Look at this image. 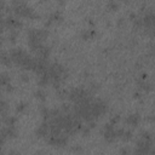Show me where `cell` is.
Masks as SVG:
<instances>
[{
  "label": "cell",
  "mask_w": 155,
  "mask_h": 155,
  "mask_svg": "<svg viewBox=\"0 0 155 155\" xmlns=\"http://www.w3.org/2000/svg\"><path fill=\"white\" fill-rule=\"evenodd\" d=\"M11 7H12V12L17 16V17H22V18H29V19H36L40 17L39 13L35 12V10L30 6H28L25 2L23 1H12L11 2Z\"/></svg>",
  "instance_id": "1"
},
{
  "label": "cell",
  "mask_w": 155,
  "mask_h": 155,
  "mask_svg": "<svg viewBox=\"0 0 155 155\" xmlns=\"http://www.w3.org/2000/svg\"><path fill=\"white\" fill-rule=\"evenodd\" d=\"M107 110H108V107H107L105 102H103L99 98L92 101V103H91V113H92V116H93L94 120L101 117L102 115H104L107 113Z\"/></svg>",
  "instance_id": "2"
},
{
  "label": "cell",
  "mask_w": 155,
  "mask_h": 155,
  "mask_svg": "<svg viewBox=\"0 0 155 155\" xmlns=\"http://www.w3.org/2000/svg\"><path fill=\"white\" fill-rule=\"evenodd\" d=\"M10 57H11V61H12V63H15L16 65H21V63H22V61H23V58L25 57V54L28 53V52H25L24 50H22V48H12L10 52Z\"/></svg>",
  "instance_id": "3"
},
{
  "label": "cell",
  "mask_w": 155,
  "mask_h": 155,
  "mask_svg": "<svg viewBox=\"0 0 155 155\" xmlns=\"http://www.w3.org/2000/svg\"><path fill=\"white\" fill-rule=\"evenodd\" d=\"M103 137L108 143H113L116 139L115 134V127L111 124H105L103 127Z\"/></svg>",
  "instance_id": "4"
},
{
  "label": "cell",
  "mask_w": 155,
  "mask_h": 155,
  "mask_svg": "<svg viewBox=\"0 0 155 155\" xmlns=\"http://www.w3.org/2000/svg\"><path fill=\"white\" fill-rule=\"evenodd\" d=\"M63 19V16H62V12L61 11H54V12H51L46 21H45V27H50L53 22H61Z\"/></svg>",
  "instance_id": "5"
},
{
  "label": "cell",
  "mask_w": 155,
  "mask_h": 155,
  "mask_svg": "<svg viewBox=\"0 0 155 155\" xmlns=\"http://www.w3.org/2000/svg\"><path fill=\"white\" fill-rule=\"evenodd\" d=\"M48 121H42L40 126L36 127L35 130V134L38 138H45L48 134Z\"/></svg>",
  "instance_id": "6"
},
{
  "label": "cell",
  "mask_w": 155,
  "mask_h": 155,
  "mask_svg": "<svg viewBox=\"0 0 155 155\" xmlns=\"http://www.w3.org/2000/svg\"><path fill=\"white\" fill-rule=\"evenodd\" d=\"M125 122L131 127H137L140 122V115L138 113H132L125 119Z\"/></svg>",
  "instance_id": "7"
},
{
  "label": "cell",
  "mask_w": 155,
  "mask_h": 155,
  "mask_svg": "<svg viewBox=\"0 0 155 155\" xmlns=\"http://www.w3.org/2000/svg\"><path fill=\"white\" fill-rule=\"evenodd\" d=\"M137 85L139 87V91L140 92H145V93H149L151 90H153V85L151 82L149 81H143V80H137Z\"/></svg>",
  "instance_id": "8"
},
{
  "label": "cell",
  "mask_w": 155,
  "mask_h": 155,
  "mask_svg": "<svg viewBox=\"0 0 155 155\" xmlns=\"http://www.w3.org/2000/svg\"><path fill=\"white\" fill-rule=\"evenodd\" d=\"M0 63L5 67H8V68L12 65V61H11V57H10L8 52H6V51L0 52Z\"/></svg>",
  "instance_id": "9"
},
{
  "label": "cell",
  "mask_w": 155,
  "mask_h": 155,
  "mask_svg": "<svg viewBox=\"0 0 155 155\" xmlns=\"http://www.w3.org/2000/svg\"><path fill=\"white\" fill-rule=\"evenodd\" d=\"M36 82H38L39 87H45V86H47L51 82V80H50V76L47 75V73H45V74L38 76V81Z\"/></svg>",
  "instance_id": "10"
},
{
  "label": "cell",
  "mask_w": 155,
  "mask_h": 155,
  "mask_svg": "<svg viewBox=\"0 0 155 155\" xmlns=\"http://www.w3.org/2000/svg\"><path fill=\"white\" fill-rule=\"evenodd\" d=\"M5 132H6V136L7 138L12 139V138H16L18 136V131L15 126H6L5 127Z\"/></svg>",
  "instance_id": "11"
},
{
  "label": "cell",
  "mask_w": 155,
  "mask_h": 155,
  "mask_svg": "<svg viewBox=\"0 0 155 155\" xmlns=\"http://www.w3.org/2000/svg\"><path fill=\"white\" fill-rule=\"evenodd\" d=\"M2 122L6 125V126H15L17 124V117L16 116H12V115H5L2 117Z\"/></svg>",
  "instance_id": "12"
},
{
  "label": "cell",
  "mask_w": 155,
  "mask_h": 155,
  "mask_svg": "<svg viewBox=\"0 0 155 155\" xmlns=\"http://www.w3.org/2000/svg\"><path fill=\"white\" fill-rule=\"evenodd\" d=\"M34 97H35L38 101H40V102H45L47 94H46V92H45L42 88H38V90L34 92Z\"/></svg>",
  "instance_id": "13"
},
{
  "label": "cell",
  "mask_w": 155,
  "mask_h": 155,
  "mask_svg": "<svg viewBox=\"0 0 155 155\" xmlns=\"http://www.w3.org/2000/svg\"><path fill=\"white\" fill-rule=\"evenodd\" d=\"M7 111H8V103L5 101V99H0V116H5L7 115Z\"/></svg>",
  "instance_id": "14"
},
{
  "label": "cell",
  "mask_w": 155,
  "mask_h": 155,
  "mask_svg": "<svg viewBox=\"0 0 155 155\" xmlns=\"http://www.w3.org/2000/svg\"><path fill=\"white\" fill-rule=\"evenodd\" d=\"M40 114H41L44 121H50L51 120V113H50V109L48 108H46V107L42 105L40 108Z\"/></svg>",
  "instance_id": "15"
},
{
  "label": "cell",
  "mask_w": 155,
  "mask_h": 155,
  "mask_svg": "<svg viewBox=\"0 0 155 155\" xmlns=\"http://www.w3.org/2000/svg\"><path fill=\"white\" fill-rule=\"evenodd\" d=\"M11 81V76L7 73H0V86H6Z\"/></svg>",
  "instance_id": "16"
},
{
  "label": "cell",
  "mask_w": 155,
  "mask_h": 155,
  "mask_svg": "<svg viewBox=\"0 0 155 155\" xmlns=\"http://www.w3.org/2000/svg\"><path fill=\"white\" fill-rule=\"evenodd\" d=\"M132 138H133V132H132V130L125 128V131H124V133H122V136H121V139H122L124 142H128V140H131Z\"/></svg>",
  "instance_id": "17"
},
{
  "label": "cell",
  "mask_w": 155,
  "mask_h": 155,
  "mask_svg": "<svg viewBox=\"0 0 155 155\" xmlns=\"http://www.w3.org/2000/svg\"><path fill=\"white\" fill-rule=\"evenodd\" d=\"M138 138L144 139V140H153V134H151L150 131H148V130H143V131H140Z\"/></svg>",
  "instance_id": "18"
},
{
  "label": "cell",
  "mask_w": 155,
  "mask_h": 155,
  "mask_svg": "<svg viewBox=\"0 0 155 155\" xmlns=\"http://www.w3.org/2000/svg\"><path fill=\"white\" fill-rule=\"evenodd\" d=\"M18 30H16V29H10V31H8V41L11 42V44H15L16 42V40H17V36H18Z\"/></svg>",
  "instance_id": "19"
},
{
  "label": "cell",
  "mask_w": 155,
  "mask_h": 155,
  "mask_svg": "<svg viewBox=\"0 0 155 155\" xmlns=\"http://www.w3.org/2000/svg\"><path fill=\"white\" fill-rule=\"evenodd\" d=\"M96 35V31L94 30H92V29H85L82 33H81V38L82 39H85V40H87V39H91L92 36H94Z\"/></svg>",
  "instance_id": "20"
},
{
  "label": "cell",
  "mask_w": 155,
  "mask_h": 155,
  "mask_svg": "<svg viewBox=\"0 0 155 155\" xmlns=\"http://www.w3.org/2000/svg\"><path fill=\"white\" fill-rule=\"evenodd\" d=\"M68 90H65V88H59V90H57V93H56V96H57V98H59V99H64V98H68Z\"/></svg>",
  "instance_id": "21"
},
{
  "label": "cell",
  "mask_w": 155,
  "mask_h": 155,
  "mask_svg": "<svg viewBox=\"0 0 155 155\" xmlns=\"http://www.w3.org/2000/svg\"><path fill=\"white\" fill-rule=\"evenodd\" d=\"M132 23H133V27H134L136 29H140V28H143L142 17H138V16H136V18H134V19H132Z\"/></svg>",
  "instance_id": "22"
},
{
  "label": "cell",
  "mask_w": 155,
  "mask_h": 155,
  "mask_svg": "<svg viewBox=\"0 0 155 155\" xmlns=\"http://www.w3.org/2000/svg\"><path fill=\"white\" fill-rule=\"evenodd\" d=\"M59 109H61V111H62L63 114H68V113H70V110H71V105H70L69 103H63Z\"/></svg>",
  "instance_id": "23"
},
{
  "label": "cell",
  "mask_w": 155,
  "mask_h": 155,
  "mask_svg": "<svg viewBox=\"0 0 155 155\" xmlns=\"http://www.w3.org/2000/svg\"><path fill=\"white\" fill-rule=\"evenodd\" d=\"M27 107H28V104L25 103V102H19L18 104H17V107H16V110L18 111V113H23L25 109H27Z\"/></svg>",
  "instance_id": "24"
},
{
  "label": "cell",
  "mask_w": 155,
  "mask_h": 155,
  "mask_svg": "<svg viewBox=\"0 0 155 155\" xmlns=\"http://www.w3.org/2000/svg\"><path fill=\"white\" fill-rule=\"evenodd\" d=\"M107 7H108L109 10H111V11H115V10L119 8V2H116V1H109V2L107 4Z\"/></svg>",
  "instance_id": "25"
},
{
  "label": "cell",
  "mask_w": 155,
  "mask_h": 155,
  "mask_svg": "<svg viewBox=\"0 0 155 155\" xmlns=\"http://www.w3.org/2000/svg\"><path fill=\"white\" fill-rule=\"evenodd\" d=\"M120 120H121V116H120L119 114H115V115H113V116L110 117V122H109V124L116 125L117 122H120Z\"/></svg>",
  "instance_id": "26"
},
{
  "label": "cell",
  "mask_w": 155,
  "mask_h": 155,
  "mask_svg": "<svg viewBox=\"0 0 155 155\" xmlns=\"http://www.w3.org/2000/svg\"><path fill=\"white\" fill-rule=\"evenodd\" d=\"M29 80H30V78H29V74L28 73L19 74V81H22V82H29Z\"/></svg>",
  "instance_id": "27"
},
{
  "label": "cell",
  "mask_w": 155,
  "mask_h": 155,
  "mask_svg": "<svg viewBox=\"0 0 155 155\" xmlns=\"http://www.w3.org/2000/svg\"><path fill=\"white\" fill-rule=\"evenodd\" d=\"M80 132H81V134H82V136H88V134H90V132H91V130H90L87 126H82V127H81V130H80Z\"/></svg>",
  "instance_id": "28"
},
{
  "label": "cell",
  "mask_w": 155,
  "mask_h": 155,
  "mask_svg": "<svg viewBox=\"0 0 155 155\" xmlns=\"http://www.w3.org/2000/svg\"><path fill=\"white\" fill-rule=\"evenodd\" d=\"M133 155H147V153H145L144 150L139 149V148H134V150H133Z\"/></svg>",
  "instance_id": "29"
},
{
  "label": "cell",
  "mask_w": 155,
  "mask_h": 155,
  "mask_svg": "<svg viewBox=\"0 0 155 155\" xmlns=\"http://www.w3.org/2000/svg\"><path fill=\"white\" fill-rule=\"evenodd\" d=\"M5 91H6L7 93H11V92H13V91H15V87H13L11 84H8V85H6V86H5Z\"/></svg>",
  "instance_id": "30"
},
{
  "label": "cell",
  "mask_w": 155,
  "mask_h": 155,
  "mask_svg": "<svg viewBox=\"0 0 155 155\" xmlns=\"http://www.w3.org/2000/svg\"><path fill=\"white\" fill-rule=\"evenodd\" d=\"M142 97H143V94H142V92H140L139 90L133 93V98H134V99H142Z\"/></svg>",
  "instance_id": "31"
},
{
  "label": "cell",
  "mask_w": 155,
  "mask_h": 155,
  "mask_svg": "<svg viewBox=\"0 0 155 155\" xmlns=\"http://www.w3.org/2000/svg\"><path fill=\"white\" fill-rule=\"evenodd\" d=\"M120 155H130V150H128V148H126V147L121 148V149H120Z\"/></svg>",
  "instance_id": "32"
},
{
  "label": "cell",
  "mask_w": 155,
  "mask_h": 155,
  "mask_svg": "<svg viewBox=\"0 0 155 155\" xmlns=\"http://www.w3.org/2000/svg\"><path fill=\"white\" fill-rule=\"evenodd\" d=\"M145 120H147V121H149V122H153V121H154V115H153V113H150L149 115H147Z\"/></svg>",
  "instance_id": "33"
},
{
  "label": "cell",
  "mask_w": 155,
  "mask_h": 155,
  "mask_svg": "<svg viewBox=\"0 0 155 155\" xmlns=\"http://www.w3.org/2000/svg\"><path fill=\"white\" fill-rule=\"evenodd\" d=\"M71 150H73V151H79V153H80V151H82V148H81L80 145H78V147H73Z\"/></svg>",
  "instance_id": "34"
},
{
  "label": "cell",
  "mask_w": 155,
  "mask_h": 155,
  "mask_svg": "<svg viewBox=\"0 0 155 155\" xmlns=\"http://www.w3.org/2000/svg\"><path fill=\"white\" fill-rule=\"evenodd\" d=\"M8 155H21V154H19V153H17L16 150H11V151L8 153Z\"/></svg>",
  "instance_id": "35"
},
{
  "label": "cell",
  "mask_w": 155,
  "mask_h": 155,
  "mask_svg": "<svg viewBox=\"0 0 155 155\" xmlns=\"http://www.w3.org/2000/svg\"><path fill=\"white\" fill-rule=\"evenodd\" d=\"M122 23H124V18H120V19H119V22H117V25H121Z\"/></svg>",
  "instance_id": "36"
},
{
  "label": "cell",
  "mask_w": 155,
  "mask_h": 155,
  "mask_svg": "<svg viewBox=\"0 0 155 155\" xmlns=\"http://www.w3.org/2000/svg\"><path fill=\"white\" fill-rule=\"evenodd\" d=\"M35 155H44V151H41V150H40V151H36Z\"/></svg>",
  "instance_id": "37"
},
{
  "label": "cell",
  "mask_w": 155,
  "mask_h": 155,
  "mask_svg": "<svg viewBox=\"0 0 155 155\" xmlns=\"http://www.w3.org/2000/svg\"><path fill=\"white\" fill-rule=\"evenodd\" d=\"M1 44H2V41H1V35H0V46H1Z\"/></svg>",
  "instance_id": "38"
},
{
  "label": "cell",
  "mask_w": 155,
  "mask_h": 155,
  "mask_svg": "<svg viewBox=\"0 0 155 155\" xmlns=\"http://www.w3.org/2000/svg\"><path fill=\"white\" fill-rule=\"evenodd\" d=\"M0 155H2V150H0Z\"/></svg>",
  "instance_id": "39"
}]
</instances>
